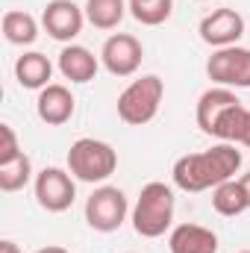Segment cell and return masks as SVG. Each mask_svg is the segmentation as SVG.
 Listing matches in <instances>:
<instances>
[{"instance_id":"cell-1","label":"cell","mask_w":250,"mask_h":253,"mask_svg":"<svg viewBox=\"0 0 250 253\" xmlns=\"http://www.w3.org/2000/svg\"><path fill=\"white\" fill-rule=\"evenodd\" d=\"M242 168V150L239 144H230V141H221L203 153H186L174 162V186L180 191H209L227 180L236 177V171Z\"/></svg>"},{"instance_id":"cell-2","label":"cell","mask_w":250,"mask_h":253,"mask_svg":"<svg viewBox=\"0 0 250 253\" xmlns=\"http://www.w3.org/2000/svg\"><path fill=\"white\" fill-rule=\"evenodd\" d=\"M174 209H177L174 189L153 180V183H147L138 191V200L132 206V230L141 239H159V236H165L171 230Z\"/></svg>"},{"instance_id":"cell-3","label":"cell","mask_w":250,"mask_h":253,"mask_svg":"<svg viewBox=\"0 0 250 253\" xmlns=\"http://www.w3.org/2000/svg\"><path fill=\"white\" fill-rule=\"evenodd\" d=\"M118 168V153L100 138H77L68 147V171L80 183H106Z\"/></svg>"},{"instance_id":"cell-4","label":"cell","mask_w":250,"mask_h":253,"mask_svg":"<svg viewBox=\"0 0 250 253\" xmlns=\"http://www.w3.org/2000/svg\"><path fill=\"white\" fill-rule=\"evenodd\" d=\"M165 97V83L156 74L138 77L118 94V118L129 126H144L159 115Z\"/></svg>"},{"instance_id":"cell-5","label":"cell","mask_w":250,"mask_h":253,"mask_svg":"<svg viewBox=\"0 0 250 253\" xmlns=\"http://www.w3.org/2000/svg\"><path fill=\"white\" fill-rule=\"evenodd\" d=\"M126 194L118 186H100L85 200V224L97 233H115L126 221Z\"/></svg>"},{"instance_id":"cell-6","label":"cell","mask_w":250,"mask_h":253,"mask_svg":"<svg viewBox=\"0 0 250 253\" xmlns=\"http://www.w3.org/2000/svg\"><path fill=\"white\" fill-rule=\"evenodd\" d=\"M206 74L224 88H250V47H221L209 56Z\"/></svg>"},{"instance_id":"cell-7","label":"cell","mask_w":250,"mask_h":253,"mask_svg":"<svg viewBox=\"0 0 250 253\" xmlns=\"http://www.w3.org/2000/svg\"><path fill=\"white\" fill-rule=\"evenodd\" d=\"M144 59V47L135 36L129 33H115L103 42L100 47V62L112 77H132Z\"/></svg>"},{"instance_id":"cell-8","label":"cell","mask_w":250,"mask_h":253,"mask_svg":"<svg viewBox=\"0 0 250 253\" xmlns=\"http://www.w3.org/2000/svg\"><path fill=\"white\" fill-rule=\"evenodd\" d=\"M77 197V186H74V174L62 171V168H44L36 174V200L42 209L47 212H65L71 209Z\"/></svg>"},{"instance_id":"cell-9","label":"cell","mask_w":250,"mask_h":253,"mask_svg":"<svg viewBox=\"0 0 250 253\" xmlns=\"http://www.w3.org/2000/svg\"><path fill=\"white\" fill-rule=\"evenodd\" d=\"M242 36H245V18H242V12H236L230 6H221L200 21V39L215 50L239 44Z\"/></svg>"},{"instance_id":"cell-10","label":"cell","mask_w":250,"mask_h":253,"mask_svg":"<svg viewBox=\"0 0 250 253\" xmlns=\"http://www.w3.org/2000/svg\"><path fill=\"white\" fill-rule=\"evenodd\" d=\"M85 9H80L74 0H50L42 9V27L56 42H74L83 33Z\"/></svg>"},{"instance_id":"cell-11","label":"cell","mask_w":250,"mask_h":253,"mask_svg":"<svg viewBox=\"0 0 250 253\" xmlns=\"http://www.w3.org/2000/svg\"><path fill=\"white\" fill-rule=\"evenodd\" d=\"M74 106H77V100H74L71 88L62 85V83H50L47 88H42L39 100H36V112L47 126L68 124L74 118Z\"/></svg>"},{"instance_id":"cell-12","label":"cell","mask_w":250,"mask_h":253,"mask_svg":"<svg viewBox=\"0 0 250 253\" xmlns=\"http://www.w3.org/2000/svg\"><path fill=\"white\" fill-rule=\"evenodd\" d=\"M171 253H218V236L200 224H180L168 236Z\"/></svg>"},{"instance_id":"cell-13","label":"cell","mask_w":250,"mask_h":253,"mask_svg":"<svg viewBox=\"0 0 250 253\" xmlns=\"http://www.w3.org/2000/svg\"><path fill=\"white\" fill-rule=\"evenodd\" d=\"M97 56L83 44H68L59 53V74L71 83H91L97 77Z\"/></svg>"},{"instance_id":"cell-14","label":"cell","mask_w":250,"mask_h":253,"mask_svg":"<svg viewBox=\"0 0 250 253\" xmlns=\"http://www.w3.org/2000/svg\"><path fill=\"white\" fill-rule=\"evenodd\" d=\"M236 103H242V100L236 97V91H233V88L218 85V88L203 91V94H200V100H197V112H194L200 132H206V135H209V132H212V126H215V121H218L230 106H236Z\"/></svg>"},{"instance_id":"cell-15","label":"cell","mask_w":250,"mask_h":253,"mask_svg":"<svg viewBox=\"0 0 250 253\" xmlns=\"http://www.w3.org/2000/svg\"><path fill=\"white\" fill-rule=\"evenodd\" d=\"M50 77H53V65L44 53L39 50H30L24 56H18L15 62V80L21 83V88H33V91H42L50 85Z\"/></svg>"},{"instance_id":"cell-16","label":"cell","mask_w":250,"mask_h":253,"mask_svg":"<svg viewBox=\"0 0 250 253\" xmlns=\"http://www.w3.org/2000/svg\"><path fill=\"white\" fill-rule=\"evenodd\" d=\"M0 30H3V39L9 44H33L39 39V21L30 15V12H21V9H9L0 21Z\"/></svg>"},{"instance_id":"cell-17","label":"cell","mask_w":250,"mask_h":253,"mask_svg":"<svg viewBox=\"0 0 250 253\" xmlns=\"http://www.w3.org/2000/svg\"><path fill=\"white\" fill-rule=\"evenodd\" d=\"M129 12V0H85V21L94 30H115Z\"/></svg>"},{"instance_id":"cell-18","label":"cell","mask_w":250,"mask_h":253,"mask_svg":"<svg viewBox=\"0 0 250 253\" xmlns=\"http://www.w3.org/2000/svg\"><path fill=\"white\" fill-rule=\"evenodd\" d=\"M212 209H215L218 215H224V218H236V215H242L245 209H250L248 194H245L242 183H239L236 177L212 189Z\"/></svg>"},{"instance_id":"cell-19","label":"cell","mask_w":250,"mask_h":253,"mask_svg":"<svg viewBox=\"0 0 250 253\" xmlns=\"http://www.w3.org/2000/svg\"><path fill=\"white\" fill-rule=\"evenodd\" d=\"M174 0H129V15L144 27H159L171 18Z\"/></svg>"},{"instance_id":"cell-20","label":"cell","mask_w":250,"mask_h":253,"mask_svg":"<svg viewBox=\"0 0 250 253\" xmlns=\"http://www.w3.org/2000/svg\"><path fill=\"white\" fill-rule=\"evenodd\" d=\"M30 180H33V162H30L27 153H21L18 159L0 165V191H6V194L21 191Z\"/></svg>"},{"instance_id":"cell-21","label":"cell","mask_w":250,"mask_h":253,"mask_svg":"<svg viewBox=\"0 0 250 253\" xmlns=\"http://www.w3.org/2000/svg\"><path fill=\"white\" fill-rule=\"evenodd\" d=\"M21 153H24V150H21V144H18V135H15L12 124H0V165L18 159Z\"/></svg>"},{"instance_id":"cell-22","label":"cell","mask_w":250,"mask_h":253,"mask_svg":"<svg viewBox=\"0 0 250 253\" xmlns=\"http://www.w3.org/2000/svg\"><path fill=\"white\" fill-rule=\"evenodd\" d=\"M0 253H21V248H18L12 239H3V242H0Z\"/></svg>"},{"instance_id":"cell-23","label":"cell","mask_w":250,"mask_h":253,"mask_svg":"<svg viewBox=\"0 0 250 253\" xmlns=\"http://www.w3.org/2000/svg\"><path fill=\"white\" fill-rule=\"evenodd\" d=\"M36 253H71L68 248H59V245H47V248H39Z\"/></svg>"},{"instance_id":"cell-24","label":"cell","mask_w":250,"mask_h":253,"mask_svg":"<svg viewBox=\"0 0 250 253\" xmlns=\"http://www.w3.org/2000/svg\"><path fill=\"white\" fill-rule=\"evenodd\" d=\"M239 183H242V189H245V194H248V203H250V171L239 177Z\"/></svg>"},{"instance_id":"cell-25","label":"cell","mask_w":250,"mask_h":253,"mask_svg":"<svg viewBox=\"0 0 250 253\" xmlns=\"http://www.w3.org/2000/svg\"><path fill=\"white\" fill-rule=\"evenodd\" d=\"M242 147L250 150V118H248V126H245V135H242Z\"/></svg>"},{"instance_id":"cell-26","label":"cell","mask_w":250,"mask_h":253,"mask_svg":"<svg viewBox=\"0 0 250 253\" xmlns=\"http://www.w3.org/2000/svg\"><path fill=\"white\" fill-rule=\"evenodd\" d=\"M242 253H250V251H242Z\"/></svg>"},{"instance_id":"cell-27","label":"cell","mask_w":250,"mask_h":253,"mask_svg":"<svg viewBox=\"0 0 250 253\" xmlns=\"http://www.w3.org/2000/svg\"><path fill=\"white\" fill-rule=\"evenodd\" d=\"M200 3H203V0H200Z\"/></svg>"}]
</instances>
